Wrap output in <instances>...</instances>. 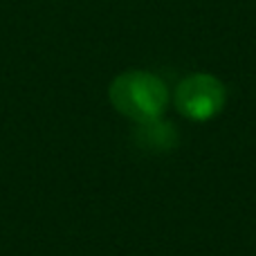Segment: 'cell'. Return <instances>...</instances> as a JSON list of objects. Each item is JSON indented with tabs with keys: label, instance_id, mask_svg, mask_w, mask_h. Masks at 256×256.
I'll use <instances>...</instances> for the list:
<instances>
[{
	"label": "cell",
	"instance_id": "obj_1",
	"mask_svg": "<svg viewBox=\"0 0 256 256\" xmlns=\"http://www.w3.org/2000/svg\"><path fill=\"white\" fill-rule=\"evenodd\" d=\"M112 108L135 124L158 120L168 106V88L158 74L146 70H128L108 86Z\"/></svg>",
	"mask_w": 256,
	"mask_h": 256
},
{
	"label": "cell",
	"instance_id": "obj_2",
	"mask_svg": "<svg viewBox=\"0 0 256 256\" xmlns=\"http://www.w3.org/2000/svg\"><path fill=\"white\" fill-rule=\"evenodd\" d=\"M178 112L189 122H212L222 112L227 104V88L218 76L209 72H196L178 84L173 92Z\"/></svg>",
	"mask_w": 256,
	"mask_h": 256
},
{
	"label": "cell",
	"instance_id": "obj_3",
	"mask_svg": "<svg viewBox=\"0 0 256 256\" xmlns=\"http://www.w3.org/2000/svg\"><path fill=\"white\" fill-rule=\"evenodd\" d=\"M132 140H135L137 148L146 150V153L166 155L173 153L180 146V130H178V126L173 122L158 117V120L137 124L135 132H132Z\"/></svg>",
	"mask_w": 256,
	"mask_h": 256
}]
</instances>
